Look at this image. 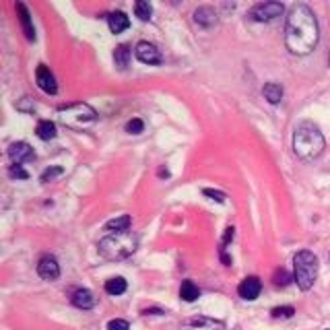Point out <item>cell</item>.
I'll use <instances>...</instances> for the list:
<instances>
[{
    "mask_svg": "<svg viewBox=\"0 0 330 330\" xmlns=\"http://www.w3.org/2000/svg\"><path fill=\"white\" fill-rule=\"evenodd\" d=\"M35 132H38V136L42 140H52L56 136V124L50 122V120H42V122L38 124V128H35Z\"/></svg>",
    "mask_w": 330,
    "mask_h": 330,
    "instance_id": "d6986e66",
    "label": "cell"
},
{
    "mask_svg": "<svg viewBox=\"0 0 330 330\" xmlns=\"http://www.w3.org/2000/svg\"><path fill=\"white\" fill-rule=\"evenodd\" d=\"M142 128H144V124H142V120H138V118H132L130 122H126V132L128 134H140Z\"/></svg>",
    "mask_w": 330,
    "mask_h": 330,
    "instance_id": "cb8c5ba5",
    "label": "cell"
},
{
    "mask_svg": "<svg viewBox=\"0 0 330 330\" xmlns=\"http://www.w3.org/2000/svg\"><path fill=\"white\" fill-rule=\"evenodd\" d=\"M134 13H136V17L140 21H149V19H151V15H153V7L149 5L146 0H138V3L134 5Z\"/></svg>",
    "mask_w": 330,
    "mask_h": 330,
    "instance_id": "603a6c76",
    "label": "cell"
},
{
    "mask_svg": "<svg viewBox=\"0 0 330 330\" xmlns=\"http://www.w3.org/2000/svg\"><path fill=\"white\" fill-rule=\"evenodd\" d=\"M9 157H11V161H13L15 165H21V163H25V161L35 159V153H33V149L29 146L27 142L21 140V142H13V144H11Z\"/></svg>",
    "mask_w": 330,
    "mask_h": 330,
    "instance_id": "9c48e42d",
    "label": "cell"
},
{
    "mask_svg": "<svg viewBox=\"0 0 330 330\" xmlns=\"http://www.w3.org/2000/svg\"><path fill=\"white\" fill-rule=\"evenodd\" d=\"M38 273L42 279L46 281H56L60 277V266H58V260L54 256H42L40 264H38Z\"/></svg>",
    "mask_w": 330,
    "mask_h": 330,
    "instance_id": "8fae6325",
    "label": "cell"
},
{
    "mask_svg": "<svg viewBox=\"0 0 330 330\" xmlns=\"http://www.w3.org/2000/svg\"><path fill=\"white\" fill-rule=\"evenodd\" d=\"M105 291L109 295H122L126 291V281L122 277H112L105 281Z\"/></svg>",
    "mask_w": 330,
    "mask_h": 330,
    "instance_id": "7402d4cb",
    "label": "cell"
},
{
    "mask_svg": "<svg viewBox=\"0 0 330 330\" xmlns=\"http://www.w3.org/2000/svg\"><path fill=\"white\" fill-rule=\"evenodd\" d=\"M107 23H109V29H112V33H122L124 29H128L130 25V19L126 17V13L122 11H116L107 17Z\"/></svg>",
    "mask_w": 330,
    "mask_h": 330,
    "instance_id": "9a60e30c",
    "label": "cell"
},
{
    "mask_svg": "<svg viewBox=\"0 0 330 330\" xmlns=\"http://www.w3.org/2000/svg\"><path fill=\"white\" fill-rule=\"evenodd\" d=\"M260 289H262V283L258 277H248L244 279L242 283H239L237 287V293L242 299H246V302H254V299L260 295Z\"/></svg>",
    "mask_w": 330,
    "mask_h": 330,
    "instance_id": "30bf717a",
    "label": "cell"
},
{
    "mask_svg": "<svg viewBox=\"0 0 330 330\" xmlns=\"http://www.w3.org/2000/svg\"><path fill=\"white\" fill-rule=\"evenodd\" d=\"M17 11H19V19H21V25H23V31L27 35L29 42H33L35 40V29L31 25V15H29L27 7L23 3H17Z\"/></svg>",
    "mask_w": 330,
    "mask_h": 330,
    "instance_id": "5bb4252c",
    "label": "cell"
},
{
    "mask_svg": "<svg viewBox=\"0 0 330 330\" xmlns=\"http://www.w3.org/2000/svg\"><path fill=\"white\" fill-rule=\"evenodd\" d=\"M273 281H275L277 287H285L291 281V277H289V273L285 271V268H279V271L275 273V277H273Z\"/></svg>",
    "mask_w": 330,
    "mask_h": 330,
    "instance_id": "d4e9b609",
    "label": "cell"
},
{
    "mask_svg": "<svg viewBox=\"0 0 330 330\" xmlns=\"http://www.w3.org/2000/svg\"><path fill=\"white\" fill-rule=\"evenodd\" d=\"M262 93L271 103H279L283 99V87L279 83H266L264 89H262Z\"/></svg>",
    "mask_w": 330,
    "mask_h": 330,
    "instance_id": "e0dca14e",
    "label": "cell"
},
{
    "mask_svg": "<svg viewBox=\"0 0 330 330\" xmlns=\"http://www.w3.org/2000/svg\"><path fill=\"white\" fill-rule=\"evenodd\" d=\"M198 295H200V291H198V287L192 281H184L182 287H179V297H182L184 302H188V304L190 302H196Z\"/></svg>",
    "mask_w": 330,
    "mask_h": 330,
    "instance_id": "ac0fdd59",
    "label": "cell"
},
{
    "mask_svg": "<svg viewBox=\"0 0 330 330\" xmlns=\"http://www.w3.org/2000/svg\"><path fill=\"white\" fill-rule=\"evenodd\" d=\"M283 11H285V7L281 3H262V5H256L250 15L258 23H271V21L279 19L283 15Z\"/></svg>",
    "mask_w": 330,
    "mask_h": 330,
    "instance_id": "8992f818",
    "label": "cell"
},
{
    "mask_svg": "<svg viewBox=\"0 0 330 330\" xmlns=\"http://www.w3.org/2000/svg\"><path fill=\"white\" fill-rule=\"evenodd\" d=\"M9 175H11V177H19V179H27V177H29V173H27L21 165H13V167L9 169Z\"/></svg>",
    "mask_w": 330,
    "mask_h": 330,
    "instance_id": "f1b7e54d",
    "label": "cell"
},
{
    "mask_svg": "<svg viewBox=\"0 0 330 330\" xmlns=\"http://www.w3.org/2000/svg\"><path fill=\"white\" fill-rule=\"evenodd\" d=\"M271 314H273V318H291L295 314V310L291 306H283V308H275Z\"/></svg>",
    "mask_w": 330,
    "mask_h": 330,
    "instance_id": "484cf974",
    "label": "cell"
},
{
    "mask_svg": "<svg viewBox=\"0 0 330 330\" xmlns=\"http://www.w3.org/2000/svg\"><path fill=\"white\" fill-rule=\"evenodd\" d=\"M202 194H204V196H211V198H213V200H217V202H225V194H223V192H219V190L204 188V190H202Z\"/></svg>",
    "mask_w": 330,
    "mask_h": 330,
    "instance_id": "f546056e",
    "label": "cell"
},
{
    "mask_svg": "<svg viewBox=\"0 0 330 330\" xmlns=\"http://www.w3.org/2000/svg\"><path fill=\"white\" fill-rule=\"evenodd\" d=\"M60 173H62V167H50V169H46L42 173V182H50V179H54Z\"/></svg>",
    "mask_w": 330,
    "mask_h": 330,
    "instance_id": "83f0119b",
    "label": "cell"
},
{
    "mask_svg": "<svg viewBox=\"0 0 330 330\" xmlns=\"http://www.w3.org/2000/svg\"><path fill=\"white\" fill-rule=\"evenodd\" d=\"M179 330H225V324L221 320H215V318L198 316V318H192L186 324H182Z\"/></svg>",
    "mask_w": 330,
    "mask_h": 330,
    "instance_id": "ba28073f",
    "label": "cell"
},
{
    "mask_svg": "<svg viewBox=\"0 0 330 330\" xmlns=\"http://www.w3.org/2000/svg\"><path fill=\"white\" fill-rule=\"evenodd\" d=\"M144 314H146V316H149V314H163V310H157V308H155V310H144Z\"/></svg>",
    "mask_w": 330,
    "mask_h": 330,
    "instance_id": "1f68e13d",
    "label": "cell"
},
{
    "mask_svg": "<svg viewBox=\"0 0 330 330\" xmlns=\"http://www.w3.org/2000/svg\"><path fill=\"white\" fill-rule=\"evenodd\" d=\"M58 118L64 126H68L72 130H83L97 120V112L87 103H72L68 107H60Z\"/></svg>",
    "mask_w": 330,
    "mask_h": 330,
    "instance_id": "5b68a950",
    "label": "cell"
},
{
    "mask_svg": "<svg viewBox=\"0 0 330 330\" xmlns=\"http://www.w3.org/2000/svg\"><path fill=\"white\" fill-rule=\"evenodd\" d=\"M324 146H326V142H324V136L318 126H314L312 122L297 124L295 134H293V151L299 159L312 161V159L320 157Z\"/></svg>",
    "mask_w": 330,
    "mask_h": 330,
    "instance_id": "7a4b0ae2",
    "label": "cell"
},
{
    "mask_svg": "<svg viewBox=\"0 0 330 330\" xmlns=\"http://www.w3.org/2000/svg\"><path fill=\"white\" fill-rule=\"evenodd\" d=\"M134 54H136V58L140 60L142 64H161V52L157 50V46H153V44H149V42H140V44H136V50H134Z\"/></svg>",
    "mask_w": 330,
    "mask_h": 330,
    "instance_id": "52a82bcc",
    "label": "cell"
},
{
    "mask_svg": "<svg viewBox=\"0 0 330 330\" xmlns=\"http://www.w3.org/2000/svg\"><path fill=\"white\" fill-rule=\"evenodd\" d=\"M136 248H138V237L132 231L112 233L97 244V250L105 260H124L130 254H134Z\"/></svg>",
    "mask_w": 330,
    "mask_h": 330,
    "instance_id": "3957f363",
    "label": "cell"
},
{
    "mask_svg": "<svg viewBox=\"0 0 330 330\" xmlns=\"http://www.w3.org/2000/svg\"><path fill=\"white\" fill-rule=\"evenodd\" d=\"M233 231H235L233 227H227V229H225V237H223V244H221L223 248H221V250H225V246H227V244L231 242V239H233Z\"/></svg>",
    "mask_w": 330,
    "mask_h": 330,
    "instance_id": "4dcf8cb0",
    "label": "cell"
},
{
    "mask_svg": "<svg viewBox=\"0 0 330 330\" xmlns=\"http://www.w3.org/2000/svg\"><path fill=\"white\" fill-rule=\"evenodd\" d=\"M194 21L200 27H211V25L217 23V13L211 7H200V9L194 11Z\"/></svg>",
    "mask_w": 330,
    "mask_h": 330,
    "instance_id": "2e32d148",
    "label": "cell"
},
{
    "mask_svg": "<svg viewBox=\"0 0 330 330\" xmlns=\"http://www.w3.org/2000/svg\"><path fill=\"white\" fill-rule=\"evenodd\" d=\"M320 40V27L314 11L306 5H293L285 25V44L291 54L306 56Z\"/></svg>",
    "mask_w": 330,
    "mask_h": 330,
    "instance_id": "6da1fadb",
    "label": "cell"
},
{
    "mask_svg": "<svg viewBox=\"0 0 330 330\" xmlns=\"http://www.w3.org/2000/svg\"><path fill=\"white\" fill-rule=\"evenodd\" d=\"M107 330H130V324L126 320L116 318V320H109L107 322Z\"/></svg>",
    "mask_w": 330,
    "mask_h": 330,
    "instance_id": "4316f807",
    "label": "cell"
},
{
    "mask_svg": "<svg viewBox=\"0 0 330 330\" xmlns=\"http://www.w3.org/2000/svg\"><path fill=\"white\" fill-rule=\"evenodd\" d=\"M318 279V258L304 250L297 252L293 258V281L302 291H310Z\"/></svg>",
    "mask_w": 330,
    "mask_h": 330,
    "instance_id": "277c9868",
    "label": "cell"
},
{
    "mask_svg": "<svg viewBox=\"0 0 330 330\" xmlns=\"http://www.w3.org/2000/svg\"><path fill=\"white\" fill-rule=\"evenodd\" d=\"M72 304L81 310H91L95 306V297L89 289H77L72 293Z\"/></svg>",
    "mask_w": 330,
    "mask_h": 330,
    "instance_id": "4fadbf2b",
    "label": "cell"
},
{
    "mask_svg": "<svg viewBox=\"0 0 330 330\" xmlns=\"http://www.w3.org/2000/svg\"><path fill=\"white\" fill-rule=\"evenodd\" d=\"M35 79H38V85H40L42 91H46V93H50V95H54V93L58 91L56 79H54V75L50 72V68L40 66V68H38V72H35Z\"/></svg>",
    "mask_w": 330,
    "mask_h": 330,
    "instance_id": "7c38bea8",
    "label": "cell"
},
{
    "mask_svg": "<svg viewBox=\"0 0 330 330\" xmlns=\"http://www.w3.org/2000/svg\"><path fill=\"white\" fill-rule=\"evenodd\" d=\"M130 217L128 215H122V217H118V219H112V221H107L105 223V229L107 231H116V233H120V231H128L130 229Z\"/></svg>",
    "mask_w": 330,
    "mask_h": 330,
    "instance_id": "ffe728a7",
    "label": "cell"
},
{
    "mask_svg": "<svg viewBox=\"0 0 330 330\" xmlns=\"http://www.w3.org/2000/svg\"><path fill=\"white\" fill-rule=\"evenodd\" d=\"M114 60H116V66H118V68H126V66H128V60H130V50H128V46H126V44L118 46V48L114 50Z\"/></svg>",
    "mask_w": 330,
    "mask_h": 330,
    "instance_id": "44dd1931",
    "label": "cell"
},
{
    "mask_svg": "<svg viewBox=\"0 0 330 330\" xmlns=\"http://www.w3.org/2000/svg\"><path fill=\"white\" fill-rule=\"evenodd\" d=\"M328 60H330V58H328Z\"/></svg>",
    "mask_w": 330,
    "mask_h": 330,
    "instance_id": "d6a6232c",
    "label": "cell"
}]
</instances>
